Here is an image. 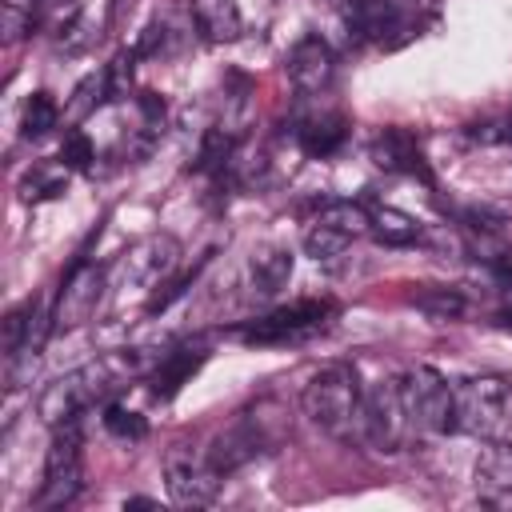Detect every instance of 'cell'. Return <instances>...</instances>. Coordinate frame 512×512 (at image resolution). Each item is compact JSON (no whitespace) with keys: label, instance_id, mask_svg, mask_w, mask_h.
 <instances>
[{"label":"cell","instance_id":"obj_1","mask_svg":"<svg viewBox=\"0 0 512 512\" xmlns=\"http://www.w3.org/2000/svg\"><path fill=\"white\" fill-rule=\"evenodd\" d=\"M300 408L304 416L336 436V440H352L360 436V408H364V384H360V372L344 360L336 364H324L320 372H312V380L304 384L300 392Z\"/></svg>","mask_w":512,"mask_h":512},{"label":"cell","instance_id":"obj_2","mask_svg":"<svg viewBox=\"0 0 512 512\" xmlns=\"http://www.w3.org/2000/svg\"><path fill=\"white\" fill-rule=\"evenodd\" d=\"M508 400H512V380L500 372L456 380L452 384V432L492 440L508 420Z\"/></svg>","mask_w":512,"mask_h":512},{"label":"cell","instance_id":"obj_3","mask_svg":"<svg viewBox=\"0 0 512 512\" xmlns=\"http://www.w3.org/2000/svg\"><path fill=\"white\" fill-rule=\"evenodd\" d=\"M84 488V436H80V420H68L60 428H52L48 452H44V480L40 492L32 496V508L48 512V508H68Z\"/></svg>","mask_w":512,"mask_h":512},{"label":"cell","instance_id":"obj_4","mask_svg":"<svg viewBox=\"0 0 512 512\" xmlns=\"http://www.w3.org/2000/svg\"><path fill=\"white\" fill-rule=\"evenodd\" d=\"M408 436H412V424H408L400 376H388V380H376L372 388H364L360 440H368L376 452H400L408 444Z\"/></svg>","mask_w":512,"mask_h":512},{"label":"cell","instance_id":"obj_5","mask_svg":"<svg viewBox=\"0 0 512 512\" xmlns=\"http://www.w3.org/2000/svg\"><path fill=\"white\" fill-rule=\"evenodd\" d=\"M220 480L224 476L212 468L204 448L176 440L164 452V484H168V496L176 508H208L220 492Z\"/></svg>","mask_w":512,"mask_h":512},{"label":"cell","instance_id":"obj_6","mask_svg":"<svg viewBox=\"0 0 512 512\" xmlns=\"http://www.w3.org/2000/svg\"><path fill=\"white\" fill-rule=\"evenodd\" d=\"M400 392H404L412 432H424V436L452 432V384L436 368H428V364L408 368L400 376Z\"/></svg>","mask_w":512,"mask_h":512},{"label":"cell","instance_id":"obj_7","mask_svg":"<svg viewBox=\"0 0 512 512\" xmlns=\"http://www.w3.org/2000/svg\"><path fill=\"white\" fill-rule=\"evenodd\" d=\"M332 316V300H292L284 308H272L268 316H256L236 328L240 344H296L312 332H320Z\"/></svg>","mask_w":512,"mask_h":512},{"label":"cell","instance_id":"obj_8","mask_svg":"<svg viewBox=\"0 0 512 512\" xmlns=\"http://www.w3.org/2000/svg\"><path fill=\"white\" fill-rule=\"evenodd\" d=\"M280 436L272 432V424H268V416H260V408L256 412H240L228 428H220L212 440H208V460H212V468L220 472V476H232L236 468H244V464H252L256 456H264L272 444H276Z\"/></svg>","mask_w":512,"mask_h":512},{"label":"cell","instance_id":"obj_9","mask_svg":"<svg viewBox=\"0 0 512 512\" xmlns=\"http://www.w3.org/2000/svg\"><path fill=\"white\" fill-rule=\"evenodd\" d=\"M104 288H108V268L104 264H92V260H76L72 272L64 276L56 300H52V320H56V332L64 328H80L96 316L100 300H104Z\"/></svg>","mask_w":512,"mask_h":512},{"label":"cell","instance_id":"obj_10","mask_svg":"<svg viewBox=\"0 0 512 512\" xmlns=\"http://www.w3.org/2000/svg\"><path fill=\"white\" fill-rule=\"evenodd\" d=\"M284 72H288V84L300 96H320L336 80V52L328 48V40L320 32H308L292 44V52L284 60Z\"/></svg>","mask_w":512,"mask_h":512},{"label":"cell","instance_id":"obj_11","mask_svg":"<svg viewBox=\"0 0 512 512\" xmlns=\"http://www.w3.org/2000/svg\"><path fill=\"white\" fill-rule=\"evenodd\" d=\"M176 260H180V244L172 240V236H148V240H140L132 252H124V260H120V280H124V288L132 284V288H140V292H148V288H156L172 268H176Z\"/></svg>","mask_w":512,"mask_h":512},{"label":"cell","instance_id":"obj_12","mask_svg":"<svg viewBox=\"0 0 512 512\" xmlns=\"http://www.w3.org/2000/svg\"><path fill=\"white\" fill-rule=\"evenodd\" d=\"M476 496L488 508L512 512V440H488L476 460Z\"/></svg>","mask_w":512,"mask_h":512},{"label":"cell","instance_id":"obj_13","mask_svg":"<svg viewBox=\"0 0 512 512\" xmlns=\"http://www.w3.org/2000/svg\"><path fill=\"white\" fill-rule=\"evenodd\" d=\"M208 360V348L196 340H188V344H180V348H168V352H160L156 356V364H152V372H148V392L156 396V400H172L196 372H200V364Z\"/></svg>","mask_w":512,"mask_h":512},{"label":"cell","instance_id":"obj_14","mask_svg":"<svg viewBox=\"0 0 512 512\" xmlns=\"http://www.w3.org/2000/svg\"><path fill=\"white\" fill-rule=\"evenodd\" d=\"M188 16H192V28L208 44H232L244 36V16L236 0H192Z\"/></svg>","mask_w":512,"mask_h":512},{"label":"cell","instance_id":"obj_15","mask_svg":"<svg viewBox=\"0 0 512 512\" xmlns=\"http://www.w3.org/2000/svg\"><path fill=\"white\" fill-rule=\"evenodd\" d=\"M368 156L380 164V168H388V172H408V176H428L424 172V156H420V144H416V136L412 132H404V128H384L372 144H368Z\"/></svg>","mask_w":512,"mask_h":512},{"label":"cell","instance_id":"obj_16","mask_svg":"<svg viewBox=\"0 0 512 512\" xmlns=\"http://www.w3.org/2000/svg\"><path fill=\"white\" fill-rule=\"evenodd\" d=\"M296 140L308 156H332L348 140V120L340 112H316L296 124Z\"/></svg>","mask_w":512,"mask_h":512},{"label":"cell","instance_id":"obj_17","mask_svg":"<svg viewBox=\"0 0 512 512\" xmlns=\"http://www.w3.org/2000/svg\"><path fill=\"white\" fill-rule=\"evenodd\" d=\"M292 264H296V256L288 248H260V252H252V260H248L252 292L256 296H276L292 280Z\"/></svg>","mask_w":512,"mask_h":512},{"label":"cell","instance_id":"obj_18","mask_svg":"<svg viewBox=\"0 0 512 512\" xmlns=\"http://www.w3.org/2000/svg\"><path fill=\"white\" fill-rule=\"evenodd\" d=\"M372 212V228H368V236L376 240V244H384V248H412V244H420L424 240V228H420V220L416 216H408V212H400V208H368Z\"/></svg>","mask_w":512,"mask_h":512},{"label":"cell","instance_id":"obj_19","mask_svg":"<svg viewBox=\"0 0 512 512\" xmlns=\"http://www.w3.org/2000/svg\"><path fill=\"white\" fill-rule=\"evenodd\" d=\"M112 100V88H108V72L100 68V72H88L76 88H72V96H68V104H64V120L76 128L80 120H88L100 104H108Z\"/></svg>","mask_w":512,"mask_h":512},{"label":"cell","instance_id":"obj_20","mask_svg":"<svg viewBox=\"0 0 512 512\" xmlns=\"http://www.w3.org/2000/svg\"><path fill=\"white\" fill-rule=\"evenodd\" d=\"M60 120H64V108L56 104V96H52L48 88H40V92H32L28 104H24L20 136H24V140H40V136H48Z\"/></svg>","mask_w":512,"mask_h":512},{"label":"cell","instance_id":"obj_21","mask_svg":"<svg viewBox=\"0 0 512 512\" xmlns=\"http://www.w3.org/2000/svg\"><path fill=\"white\" fill-rule=\"evenodd\" d=\"M60 192H68V168H48V164H32L20 176V200L24 204H40V200H56Z\"/></svg>","mask_w":512,"mask_h":512},{"label":"cell","instance_id":"obj_22","mask_svg":"<svg viewBox=\"0 0 512 512\" xmlns=\"http://www.w3.org/2000/svg\"><path fill=\"white\" fill-rule=\"evenodd\" d=\"M316 220H324V224L348 232L352 240L368 236V228H372V212H368L360 200H328V204H320Z\"/></svg>","mask_w":512,"mask_h":512},{"label":"cell","instance_id":"obj_23","mask_svg":"<svg viewBox=\"0 0 512 512\" xmlns=\"http://www.w3.org/2000/svg\"><path fill=\"white\" fill-rule=\"evenodd\" d=\"M412 304H416L420 312L436 316V320H456V316H464V296H460V288L420 284V288L412 292Z\"/></svg>","mask_w":512,"mask_h":512},{"label":"cell","instance_id":"obj_24","mask_svg":"<svg viewBox=\"0 0 512 512\" xmlns=\"http://www.w3.org/2000/svg\"><path fill=\"white\" fill-rule=\"evenodd\" d=\"M348 244H352V236L340 232V228H332V224H324V220H312V224L304 228V252H308L312 260H336Z\"/></svg>","mask_w":512,"mask_h":512},{"label":"cell","instance_id":"obj_25","mask_svg":"<svg viewBox=\"0 0 512 512\" xmlns=\"http://www.w3.org/2000/svg\"><path fill=\"white\" fill-rule=\"evenodd\" d=\"M104 428H108L116 440H128V444H136V440L148 436V420H144L140 412L124 408V404H104Z\"/></svg>","mask_w":512,"mask_h":512},{"label":"cell","instance_id":"obj_26","mask_svg":"<svg viewBox=\"0 0 512 512\" xmlns=\"http://www.w3.org/2000/svg\"><path fill=\"white\" fill-rule=\"evenodd\" d=\"M56 160H60L68 172H88L92 160H96V148H92L88 132H84V128H68L64 140H60V156H56Z\"/></svg>","mask_w":512,"mask_h":512},{"label":"cell","instance_id":"obj_27","mask_svg":"<svg viewBox=\"0 0 512 512\" xmlns=\"http://www.w3.org/2000/svg\"><path fill=\"white\" fill-rule=\"evenodd\" d=\"M124 508H156V500H148V496H132V500H124Z\"/></svg>","mask_w":512,"mask_h":512},{"label":"cell","instance_id":"obj_28","mask_svg":"<svg viewBox=\"0 0 512 512\" xmlns=\"http://www.w3.org/2000/svg\"><path fill=\"white\" fill-rule=\"evenodd\" d=\"M32 4H44V0H32Z\"/></svg>","mask_w":512,"mask_h":512}]
</instances>
